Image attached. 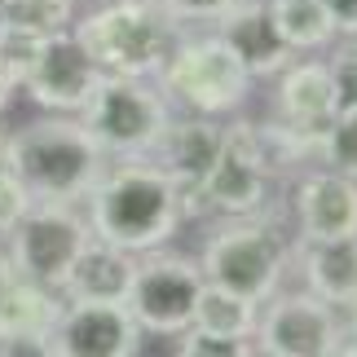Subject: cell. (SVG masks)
<instances>
[{
  "instance_id": "cell-1",
  "label": "cell",
  "mask_w": 357,
  "mask_h": 357,
  "mask_svg": "<svg viewBox=\"0 0 357 357\" xmlns=\"http://www.w3.org/2000/svg\"><path fill=\"white\" fill-rule=\"evenodd\" d=\"M84 221L93 238L123 247L132 256L159 252L181 229L176 181L155 159H111L84 199Z\"/></svg>"
},
{
  "instance_id": "cell-2",
  "label": "cell",
  "mask_w": 357,
  "mask_h": 357,
  "mask_svg": "<svg viewBox=\"0 0 357 357\" xmlns=\"http://www.w3.org/2000/svg\"><path fill=\"white\" fill-rule=\"evenodd\" d=\"M106 159L75 115H45L9 132V172L36 203H84Z\"/></svg>"
},
{
  "instance_id": "cell-3",
  "label": "cell",
  "mask_w": 357,
  "mask_h": 357,
  "mask_svg": "<svg viewBox=\"0 0 357 357\" xmlns=\"http://www.w3.org/2000/svg\"><path fill=\"white\" fill-rule=\"evenodd\" d=\"M71 36L102 75L155 79L181 36V22L159 0H106L71 22Z\"/></svg>"
},
{
  "instance_id": "cell-4",
  "label": "cell",
  "mask_w": 357,
  "mask_h": 357,
  "mask_svg": "<svg viewBox=\"0 0 357 357\" xmlns=\"http://www.w3.org/2000/svg\"><path fill=\"white\" fill-rule=\"evenodd\" d=\"M287 265H291V238L273 225V216H221L212 234L203 238V282L225 287L252 305L265 300L282 287Z\"/></svg>"
},
{
  "instance_id": "cell-5",
  "label": "cell",
  "mask_w": 357,
  "mask_h": 357,
  "mask_svg": "<svg viewBox=\"0 0 357 357\" xmlns=\"http://www.w3.org/2000/svg\"><path fill=\"white\" fill-rule=\"evenodd\" d=\"M75 119L89 128L106 159H150L172 123V102L150 79L102 75Z\"/></svg>"
},
{
  "instance_id": "cell-6",
  "label": "cell",
  "mask_w": 357,
  "mask_h": 357,
  "mask_svg": "<svg viewBox=\"0 0 357 357\" xmlns=\"http://www.w3.org/2000/svg\"><path fill=\"white\" fill-rule=\"evenodd\" d=\"M155 79L168 102L185 106L190 115H212V119L238 111L247 102V89H252V75L243 71L234 49L216 31L212 36H176L168 62L159 66Z\"/></svg>"
},
{
  "instance_id": "cell-7",
  "label": "cell",
  "mask_w": 357,
  "mask_h": 357,
  "mask_svg": "<svg viewBox=\"0 0 357 357\" xmlns=\"http://www.w3.org/2000/svg\"><path fill=\"white\" fill-rule=\"evenodd\" d=\"M89 238L93 229L75 203H31L26 216L13 225V234L5 238V256L22 278L62 296L66 273H71L75 256L89 247Z\"/></svg>"
},
{
  "instance_id": "cell-8",
  "label": "cell",
  "mask_w": 357,
  "mask_h": 357,
  "mask_svg": "<svg viewBox=\"0 0 357 357\" xmlns=\"http://www.w3.org/2000/svg\"><path fill=\"white\" fill-rule=\"evenodd\" d=\"M203 291V269L199 260L172 256V252H146L137 256L132 287H128V313L142 326V335H181L195 326V305Z\"/></svg>"
},
{
  "instance_id": "cell-9",
  "label": "cell",
  "mask_w": 357,
  "mask_h": 357,
  "mask_svg": "<svg viewBox=\"0 0 357 357\" xmlns=\"http://www.w3.org/2000/svg\"><path fill=\"white\" fill-rule=\"evenodd\" d=\"M252 335L265 357H331L344 344V318L313 291H273L256 313Z\"/></svg>"
},
{
  "instance_id": "cell-10",
  "label": "cell",
  "mask_w": 357,
  "mask_h": 357,
  "mask_svg": "<svg viewBox=\"0 0 357 357\" xmlns=\"http://www.w3.org/2000/svg\"><path fill=\"white\" fill-rule=\"evenodd\" d=\"M278 181L282 176L269 168L256 123H229L221 159L212 163V172L199 185L208 195L212 216H269V199Z\"/></svg>"
},
{
  "instance_id": "cell-11",
  "label": "cell",
  "mask_w": 357,
  "mask_h": 357,
  "mask_svg": "<svg viewBox=\"0 0 357 357\" xmlns=\"http://www.w3.org/2000/svg\"><path fill=\"white\" fill-rule=\"evenodd\" d=\"M142 326L132 322L128 305L102 300H62V313L49 331L53 357H137Z\"/></svg>"
},
{
  "instance_id": "cell-12",
  "label": "cell",
  "mask_w": 357,
  "mask_h": 357,
  "mask_svg": "<svg viewBox=\"0 0 357 357\" xmlns=\"http://www.w3.org/2000/svg\"><path fill=\"white\" fill-rule=\"evenodd\" d=\"M98 79L102 71L79 49V40L71 31H62V36L45 40V49H40L36 66L26 71L22 89L45 115H79L84 102L93 98V89H98Z\"/></svg>"
},
{
  "instance_id": "cell-13",
  "label": "cell",
  "mask_w": 357,
  "mask_h": 357,
  "mask_svg": "<svg viewBox=\"0 0 357 357\" xmlns=\"http://www.w3.org/2000/svg\"><path fill=\"white\" fill-rule=\"evenodd\" d=\"M291 216H296V234L305 243L357 234V181L331 168L305 172L291 195Z\"/></svg>"
},
{
  "instance_id": "cell-14",
  "label": "cell",
  "mask_w": 357,
  "mask_h": 357,
  "mask_svg": "<svg viewBox=\"0 0 357 357\" xmlns=\"http://www.w3.org/2000/svg\"><path fill=\"white\" fill-rule=\"evenodd\" d=\"M216 36L234 49V58L243 62V71L260 79V75H282L296 62V53L282 45L278 26H273L269 0H243L216 22Z\"/></svg>"
},
{
  "instance_id": "cell-15",
  "label": "cell",
  "mask_w": 357,
  "mask_h": 357,
  "mask_svg": "<svg viewBox=\"0 0 357 357\" xmlns=\"http://www.w3.org/2000/svg\"><path fill=\"white\" fill-rule=\"evenodd\" d=\"M273 98H278V123H287L300 137H313V142L340 115V98H335L326 62H291L278 75V93Z\"/></svg>"
},
{
  "instance_id": "cell-16",
  "label": "cell",
  "mask_w": 357,
  "mask_h": 357,
  "mask_svg": "<svg viewBox=\"0 0 357 357\" xmlns=\"http://www.w3.org/2000/svg\"><path fill=\"white\" fill-rule=\"evenodd\" d=\"M221 150H225V123L221 119L185 115V119L168 123V132H163V142L150 159H155L176 185H199L203 176L212 172V163L221 159Z\"/></svg>"
},
{
  "instance_id": "cell-17",
  "label": "cell",
  "mask_w": 357,
  "mask_h": 357,
  "mask_svg": "<svg viewBox=\"0 0 357 357\" xmlns=\"http://www.w3.org/2000/svg\"><path fill=\"white\" fill-rule=\"evenodd\" d=\"M291 260H296V269L305 273V291L322 296L326 305L349 309L357 300V234L318 238V243L296 238Z\"/></svg>"
},
{
  "instance_id": "cell-18",
  "label": "cell",
  "mask_w": 357,
  "mask_h": 357,
  "mask_svg": "<svg viewBox=\"0 0 357 357\" xmlns=\"http://www.w3.org/2000/svg\"><path fill=\"white\" fill-rule=\"evenodd\" d=\"M137 256L111 247L102 238H89V247L75 256L71 273L62 282V300H102V305H123L132 287Z\"/></svg>"
},
{
  "instance_id": "cell-19",
  "label": "cell",
  "mask_w": 357,
  "mask_h": 357,
  "mask_svg": "<svg viewBox=\"0 0 357 357\" xmlns=\"http://www.w3.org/2000/svg\"><path fill=\"white\" fill-rule=\"evenodd\" d=\"M62 313V296L22 278L0 252V335H49Z\"/></svg>"
},
{
  "instance_id": "cell-20",
  "label": "cell",
  "mask_w": 357,
  "mask_h": 357,
  "mask_svg": "<svg viewBox=\"0 0 357 357\" xmlns=\"http://www.w3.org/2000/svg\"><path fill=\"white\" fill-rule=\"evenodd\" d=\"M269 13L291 53H313L335 40V22L322 0H269Z\"/></svg>"
},
{
  "instance_id": "cell-21",
  "label": "cell",
  "mask_w": 357,
  "mask_h": 357,
  "mask_svg": "<svg viewBox=\"0 0 357 357\" xmlns=\"http://www.w3.org/2000/svg\"><path fill=\"white\" fill-rule=\"evenodd\" d=\"M256 313H260V305H252V300L225 291V287L203 282L199 305H195V326H203V331H216V335H243V340H252Z\"/></svg>"
},
{
  "instance_id": "cell-22",
  "label": "cell",
  "mask_w": 357,
  "mask_h": 357,
  "mask_svg": "<svg viewBox=\"0 0 357 357\" xmlns=\"http://www.w3.org/2000/svg\"><path fill=\"white\" fill-rule=\"evenodd\" d=\"M0 22L36 36H62L75 22V0H0Z\"/></svg>"
},
{
  "instance_id": "cell-23",
  "label": "cell",
  "mask_w": 357,
  "mask_h": 357,
  "mask_svg": "<svg viewBox=\"0 0 357 357\" xmlns=\"http://www.w3.org/2000/svg\"><path fill=\"white\" fill-rule=\"evenodd\" d=\"M318 163L357 181V106H340V115L318 137Z\"/></svg>"
},
{
  "instance_id": "cell-24",
  "label": "cell",
  "mask_w": 357,
  "mask_h": 357,
  "mask_svg": "<svg viewBox=\"0 0 357 357\" xmlns=\"http://www.w3.org/2000/svg\"><path fill=\"white\" fill-rule=\"evenodd\" d=\"M49 36H36V31H22V26H9L0 22V75L9 79L13 89H22L26 71L36 66L40 49H45Z\"/></svg>"
},
{
  "instance_id": "cell-25",
  "label": "cell",
  "mask_w": 357,
  "mask_h": 357,
  "mask_svg": "<svg viewBox=\"0 0 357 357\" xmlns=\"http://www.w3.org/2000/svg\"><path fill=\"white\" fill-rule=\"evenodd\" d=\"M176 357H252V340L243 335H216L203 326H185L176 335Z\"/></svg>"
},
{
  "instance_id": "cell-26",
  "label": "cell",
  "mask_w": 357,
  "mask_h": 357,
  "mask_svg": "<svg viewBox=\"0 0 357 357\" xmlns=\"http://www.w3.org/2000/svg\"><path fill=\"white\" fill-rule=\"evenodd\" d=\"M326 71H331V84H335L340 106H357V36L340 40L335 53L326 58Z\"/></svg>"
},
{
  "instance_id": "cell-27",
  "label": "cell",
  "mask_w": 357,
  "mask_h": 357,
  "mask_svg": "<svg viewBox=\"0 0 357 357\" xmlns=\"http://www.w3.org/2000/svg\"><path fill=\"white\" fill-rule=\"evenodd\" d=\"M31 195H26V185L18 181L13 172H0V243H5L13 234V225L26 216V208H31Z\"/></svg>"
},
{
  "instance_id": "cell-28",
  "label": "cell",
  "mask_w": 357,
  "mask_h": 357,
  "mask_svg": "<svg viewBox=\"0 0 357 357\" xmlns=\"http://www.w3.org/2000/svg\"><path fill=\"white\" fill-rule=\"evenodd\" d=\"M159 5L168 9L176 22H203V26H216L234 5H243V0H159Z\"/></svg>"
},
{
  "instance_id": "cell-29",
  "label": "cell",
  "mask_w": 357,
  "mask_h": 357,
  "mask_svg": "<svg viewBox=\"0 0 357 357\" xmlns=\"http://www.w3.org/2000/svg\"><path fill=\"white\" fill-rule=\"evenodd\" d=\"M0 357H53L49 335H0Z\"/></svg>"
},
{
  "instance_id": "cell-30",
  "label": "cell",
  "mask_w": 357,
  "mask_h": 357,
  "mask_svg": "<svg viewBox=\"0 0 357 357\" xmlns=\"http://www.w3.org/2000/svg\"><path fill=\"white\" fill-rule=\"evenodd\" d=\"M335 22V36H357V0H322Z\"/></svg>"
},
{
  "instance_id": "cell-31",
  "label": "cell",
  "mask_w": 357,
  "mask_h": 357,
  "mask_svg": "<svg viewBox=\"0 0 357 357\" xmlns=\"http://www.w3.org/2000/svg\"><path fill=\"white\" fill-rule=\"evenodd\" d=\"M344 313H349V318H344V344H353V349H357V300H353Z\"/></svg>"
},
{
  "instance_id": "cell-32",
  "label": "cell",
  "mask_w": 357,
  "mask_h": 357,
  "mask_svg": "<svg viewBox=\"0 0 357 357\" xmlns=\"http://www.w3.org/2000/svg\"><path fill=\"white\" fill-rule=\"evenodd\" d=\"M0 172H9V132H0Z\"/></svg>"
},
{
  "instance_id": "cell-33",
  "label": "cell",
  "mask_w": 357,
  "mask_h": 357,
  "mask_svg": "<svg viewBox=\"0 0 357 357\" xmlns=\"http://www.w3.org/2000/svg\"><path fill=\"white\" fill-rule=\"evenodd\" d=\"M9 98H13V84H9L5 75H0V111H5V106H9Z\"/></svg>"
},
{
  "instance_id": "cell-34",
  "label": "cell",
  "mask_w": 357,
  "mask_h": 357,
  "mask_svg": "<svg viewBox=\"0 0 357 357\" xmlns=\"http://www.w3.org/2000/svg\"><path fill=\"white\" fill-rule=\"evenodd\" d=\"M331 357H357V349H353V344H340V349H335Z\"/></svg>"
}]
</instances>
